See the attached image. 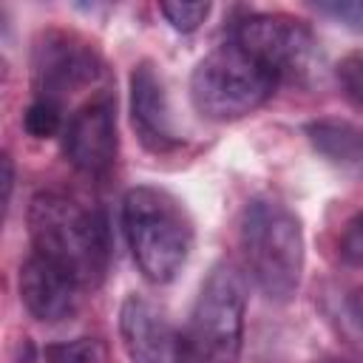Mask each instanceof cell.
Segmentation results:
<instances>
[{
  "label": "cell",
  "mask_w": 363,
  "mask_h": 363,
  "mask_svg": "<svg viewBox=\"0 0 363 363\" xmlns=\"http://www.w3.org/2000/svg\"><path fill=\"white\" fill-rule=\"evenodd\" d=\"M31 252L65 269L82 289H96L111 264V233L99 207L65 193L40 190L26 213Z\"/></svg>",
  "instance_id": "6da1fadb"
},
{
  "label": "cell",
  "mask_w": 363,
  "mask_h": 363,
  "mask_svg": "<svg viewBox=\"0 0 363 363\" xmlns=\"http://www.w3.org/2000/svg\"><path fill=\"white\" fill-rule=\"evenodd\" d=\"M241 250L258 292L272 303H286L301 289L306 241L301 218L278 199H252L241 213Z\"/></svg>",
  "instance_id": "7a4b0ae2"
},
{
  "label": "cell",
  "mask_w": 363,
  "mask_h": 363,
  "mask_svg": "<svg viewBox=\"0 0 363 363\" xmlns=\"http://www.w3.org/2000/svg\"><path fill=\"white\" fill-rule=\"evenodd\" d=\"M122 230L139 272L150 284L173 281L193 250V221L162 187H133L122 201Z\"/></svg>",
  "instance_id": "3957f363"
},
{
  "label": "cell",
  "mask_w": 363,
  "mask_h": 363,
  "mask_svg": "<svg viewBox=\"0 0 363 363\" xmlns=\"http://www.w3.org/2000/svg\"><path fill=\"white\" fill-rule=\"evenodd\" d=\"M278 77L235 40L221 43L190 74L193 108L213 122H235L255 113L278 88Z\"/></svg>",
  "instance_id": "277c9868"
},
{
  "label": "cell",
  "mask_w": 363,
  "mask_h": 363,
  "mask_svg": "<svg viewBox=\"0 0 363 363\" xmlns=\"http://www.w3.org/2000/svg\"><path fill=\"white\" fill-rule=\"evenodd\" d=\"M247 281L233 261L210 267L184 332L187 363H238L244 343Z\"/></svg>",
  "instance_id": "5b68a950"
},
{
  "label": "cell",
  "mask_w": 363,
  "mask_h": 363,
  "mask_svg": "<svg viewBox=\"0 0 363 363\" xmlns=\"http://www.w3.org/2000/svg\"><path fill=\"white\" fill-rule=\"evenodd\" d=\"M255 60H261L281 82L301 79L318 60V40L312 28L281 11H252L233 26V37Z\"/></svg>",
  "instance_id": "8992f818"
},
{
  "label": "cell",
  "mask_w": 363,
  "mask_h": 363,
  "mask_svg": "<svg viewBox=\"0 0 363 363\" xmlns=\"http://www.w3.org/2000/svg\"><path fill=\"white\" fill-rule=\"evenodd\" d=\"M102 77V57L74 31H40L31 48V85L34 99H48L62 108L68 96L94 85Z\"/></svg>",
  "instance_id": "52a82bcc"
},
{
  "label": "cell",
  "mask_w": 363,
  "mask_h": 363,
  "mask_svg": "<svg viewBox=\"0 0 363 363\" xmlns=\"http://www.w3.org/2000/svg\"><path fill=\"white\" fill-rule=\"evenodd\" d=\"M116 99L111 94H96L68 116L62 130V153L79 173L105 176L116 162Z\"/></svg>",
  "instance_id": "ba28073f"
},
{
  "label": "cell",
  "mask_w": 363,
  "mask_h": 363,
  "mask_svg": "<svg viewBox=\"0 0 363 363\" xmlns=\"http://www.w3.org/2000/svg\"><path fill=\"white\" fill-rule=\"evenodd\" d=\"M119 337L130 363H187L184 332L142 295H128L119 309Z\"/></svg>",
  "instance_id": "9c48e42d"
},
{
  "label": "cell",
  "mask_w": 363,
  "mask_h": 363,
  "mask_svg": "<svg viewBox=\"0 0 363 363\" xmlns=\"http://www.w3.org/2000/svg\"><path fill=\"white\" fill-rule=\"evenodd\" d=\"M130 125L150 153H170L182 145L164 79L150 60L130 71Z\"/></svg>",
  "instance_id": "30bf717a"
},
{
  "label": "cell",
  "mask_w": 363,
  "mask_h": 363,
  "mask_svg": "<svg viewBox=\"0 0 363 363\" xmlns=\"http://www.w3.org/2000/svg\"><path fill=\"white\" fill-rule=\"evenodd\" d=\"M17 289L28 315L43 323H57L71 318L82 295V286L65 269H60L57 264H51L37 252H31L23 261L17 275Z\"/></svg>",
  "instance_id": "8fae6325"
},
{
  "label": "cell",
  "mask_w": 363,
  "mask_h": 363,
  "mask_svg": "<svg viewBox=\"0 0 363 363\" xmlns=\"http://www.w3.org/2000/svg\"><path fill=\"white\" fill-rule=\"evenodd\" d=\"M312 150L340 170H363V128L349 119H315L303 128Z\"/></svg>",
  "instance_id": "7c38bea8"
},
{
  "label": "cell",
  "mask_w": 363,
  "mask_h": 363,
  "mask_svg": "<svg viewBox=\"0 0 363 363\" xmlns=\"http://www.w3.org/2000/svg\"><path fill=\"white\" fill-rule=\"evenodd\" d=\"M45 363H111L108 343L99 335H79L71 340H57L43 349Z\"/></svg>",
  "instance_id": "4fadbf2b"
},
{
  "label": "cell",
  "mask_w": 363,
  "mask_h": 363,
  "mask_svg": "<svg viewBox=\"0 0 363 363\" xmlns=\"http://www.w3.org/2000/svg\"><path fill=\"white\" fill-rule=\"evenodd\" d=\"M23 128L34 139H51V136L65 130L62 108L48 102V99H31V105L23 113Z\"/></svg>",
  "instance_id": "5bb4252c"
},
{
  "label": "cell",
  "mask_w": 363,
  "mask_h": 363,
  "mask_svg": "<svg viewBox=\"0 0 363 363\" xmlns=\"http://www.w3.org/2000/svg\"><path fill=\"white\" fill-rule=\"evenodd\" d=\"M159 11L176 31L190 34L210 17V3H162Z\"/></svg>",
  "instance_id": "9a60e30c"
},
{
  "label": "cell",
  "mask_w": 363,
  "mask_h": 363,
  "mask_svg": "<svg viewBox=\"0 0 363 363\" xmlns=\"http://www.w3.org/2000/svg\"><path fill=\"white\" fill-rule=\"evenodd\" d=\"M335 77H337V85L343 91V96L363 108V51H354L349 57L340 60V65L335 68Z\"/></svg>",
  "instance_id": "2e32d148"
},
{
  "label": "cell",
  "mask_w": 363,
  "mask_h": 363,
  "mask_svg": "<svg viewBox=\"0 0 363 363\" xmlns=\"http://www.w3.org/2000/svg\"><path fill=\"white\" fill-rule=\"evenodd\" d=\"M337 250H340V258L346 267L363 269V210L346 221L340 241H337Z\"/></svg>",
  "instance_id": "e0dca14e"
},
{
  "label": "cell",
  "mask_w": 363,
  "mask_h": 363,
  "mask_svg": "<svg viewBox=\"0 0 363 363\" xmlns=\"http://www.w3.org/2000/svg\"><path fill=\"white\" fill-rule=\"evenodd\" d=\"M315 9L332 17L337 26L363 34V0H332V3H318Z\"/></svg>",
  "instance_id": "ac0fdd59"
},
{
  "label": "cell",
  "mask_w": 363,
  "mask_h": 363,
  "mask_svg": "<svg viewBox=\"0 0 363 363\" xmlns=\"http://www.w3.org/2000/svg\"><path fill=\"white\" fill-rule=\"evenodd\" d=\"M343 309H346V320L352 323L354 335L363 340V289L349 292L346 301H343Z\"/></svg>",
  "instance_id": "d6986e66"
},
{
  "label": "cell",
  "mask_w": 363,
  "mask_h": 363,
  "mask_svg": "<svg viewBox=\"0 0 363 363\" xmlns=\"http://www.w3.org/2000/svg\"><path fill=\"white\" fill-rule=\"evenodd\" d=\"M3 170H6V179H3V187H6V204L11 201V187H14V164H11V159L9 156H3Z\"/></svg>",
  "instance_id": "ffe728a7"
}]
</instances>
